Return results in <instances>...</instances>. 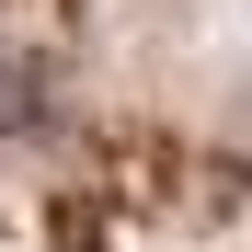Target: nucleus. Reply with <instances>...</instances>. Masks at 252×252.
<instances>
[{
	"label": "nucleus",
	"instance_id": "nucleus-1",
	"mask_svg": "<svg viewBox=\"0 0 252 252\" xmlns=\"http://www.w3.org/2000/svg\"><path fill=\"white\" fill-rule=\"evenodd\" d=\"M241 126H252V92H241Z\"/></svg>",
	"mask_w": 252,
	"mask_h": 252
}]
</instances>
